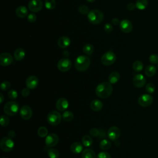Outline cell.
Listing matches in <instances>:
<instances>
[{
	"label": "cell",
	"mask_w": 158,
	"mask_h": 158,
	"mask_svg": "<svg viewBox=\"0 0 158 158\" xmlns=\"http://www.w3.org/2000/svg\"><path fill=\"white\" fill-rule=\"evenodd\" d=\"M113 91V87L109 81H104L99 83L96 88V95L101 98L105 99L109 97Z\"/></svg>",
	"instance_id": "6da1fadb"
},
{
	"label": "cell",
	"mask_w": 158,
	"mask_h": 158,
	"mask_svg": "<svg viewBox=\"0 0 158 158\" xmlns=\"http://www.w3.org/2000/svg\"><path fill=\"white\" fill-rule=\"evenodd\" d=\"M90 65V59L86 56H79L75 61V67L80 72L86 70Z\"/></svg>",
	"instance_id": "7a4b0ae2"
},
{
	"label": "cell",
	"mask_w": 158,
	"mask_h": 158,
	"mask_svg": "<svg viewBox=\"0 0 158 158\" xmlns=\"http://www.w3.org/2000/svg\"><path fill=\"white\" fill-rule=\"evenodd\" d=\"M104 19L103 13L98 9H93L88 14V21L94 25H97L102 22Z\"/></svg>",
	"instance_id": "3957f363"
},
{
	"label": "cell",
	"mask_w": 158,
	"mask_h": 158,
	"mask_svg": "<svg viewBox=\"0 0 158 158\" xmlns=\"http://www.w3.org/2000/svg\"><path fill=\"white\" fill-rule=\"evenodd\" d=\"M3 110L6 115L14 116L19 111V106L15 101H9L4 105Z\"/></svg>",
	"instance_id": "277c9868"
},
{
	"label": "cell",
	"mask_w": 158,
	"mask_h": 158,
	"mask_svg": "<svg viewBox=\"0 0 158 158\" xmlns=\"http://www.w3.org/2000/svg\"><path fill=\"white\" fill-rule=\"evenodd\" d=\"M0 147L2 151L6 152H10L14 147V142L10 137H3L0 141Z\"/></svg>",
	"instance_id": "5b68a950"
},
{
	"label": "cell",
	"mask_w": 158,
	"mask_h": 158,
	"mask_svg": "<svg viewBox=\"0 0 158 158\" xmlns=\"http://www.w3.org/2000/svg\"><path fill=\"white\" fill-rule=\"evenodd\" d=\"M62 115L58 111L52 110L50 112L47 116V121L51 125H57L62 120Z\"/></svg>",
	"instance_id": "8992f818"
},
{
	"label": "cell",
	"mask_w": 158,
	"mask_h": 158,
	"mask_svg": "<svg viewBox=\"0 0 158 158\" xmlns=\"http://www.w3.org/2000/svg\"><path fill=\"white\" fill-rule=\"evenodd\" d=\"M116 60V56L112 51H109L105 52L101 57V62L103 65L108 66L113 64Z\"/></svg>",
	"instance_id": "52a82bcc"
},
{
	"label": "cell",
	"mask_w": 158,
	"mask_h": 158,
	"mask_svg": "<svg viewBox=\"0 0 158 158\" xmlns=\"http://www.w3.org/2000/svg\"><path fill=\"white\" fill-rule=\"evenodd\" d=\"M138 102L142 107H148L153 102V98L149 94H143L138 98Z\"/></svg>",
	"instance_id": "ba28073f"
},
{
	"label": "cell",
	"mask_w": 158,
	"mask_h": 158,
	"mask_svg": "<svg viewBox=\"0 0 158 158\" xmlns=\"http://www.w3.org/2000/svg\"><path fill=\"white\" fill-rule=\"evenodd\" d=\"M72 67V62L68 58H62L57 63V69L61 72H67Z\"/></svg>",
	"instance_id": "9c48e42d"
},
{
	"label": "cell",
	"mask_w": 158,
	"mask_h": 158,
	"mask_svg": "<svg viewBox=\"0 0 158 158\" xmlns=\"http://www.w3.org/2000/svg\"><path fill=\"white\" fill-rule=\"evenodd\" d=\"M43 7V2L41 0H30L28 4L29 10L33 12L40 11Z\"/></svg>",
	"instance_id": "30bf717a"
},
{
	"label": "cell",
	"mask_w": 158,
	"mask_h": 158,
	"mask_svg": "<svg viewBox=\"0 0 158 158\" xmlns=\"http://www.w3.org/2000/svg\"><path fill=\"white\" fill-rule=\"evenodd\" d=\"M59 137L55 133H50L47 135L45 139V144L47 147L52 148L56 146L59 143Z\"/></svg>",
	"instance_id": "8fae6325"
},
{
	"label": "cell",
	"mask_w": 158,
	"mask_h": 158,
	"mask_svg": "<svg viewBox=\"0 0 158 158\" xmlns=\"http://www.w3.org/2000/svg\"><path fill=\"white\" fill-rule=\"evenodd\" d=\"M107 136L111 141H116L120 135V129L115 126H112L107 130Z\"/></svg>",
	"instance_id": "7c38bea8"
},
{
	"label": "cell",
	"mask_w": 158,
	"mask_h": 158,
	"mask_svg": "<svg viewBox=\"0 0 158 158\" xmlns=\"http://www.w3.org/2000/svg\"><path fill=\"white\" fill-rule=\"evenodd\" d=\"M13 62V57L8 52H2L0 55V64L2 66L6 67L10 65Z\"/></svg>",
	"instance_id": "4fadbf2b"
},
{
	"label": "cell",
	"mask_w": 158,
	"mask_h": 158,
	"mask_svg": "<svg viewBox=\"0 0 158 158\" xmlns=\"http://www.w3.org/2000/svg\"><path fill=\"white\" fill-rule=\"evenodd\" d=\"M119 25L121 31L125 33H128L133 30V25L131 22L128 19L122 20L120 22Z\"/></svg>",
	"instance_id": "5bb4252c"
},
{
	"label": "cell",
	"mask_w": 158,
	"mask_h": 158,
	"mask_svg": "<svg viewBox=\"0 0 158 158\" xmlns=\"http://www.w3.org/2000/svg\"><path fill=\"white\" fill-rule=\"evenodd\" d=\"M146 78L145 77L140 73L136 75L133 79V83L134 86L136 88H142L146 84Z\"/></svg>",
	"instance_id": "9a60e30c"
},
{
	"label": "cell",
	"mask_w": 158,
	"mask_h": 158,
	"mask_svg": "<svg viewBox=\"0 0 158 158\" xmlns=\"http://www.w3.org/2000/svg\"><path fill=\"white\" fill-rule=\"evenodd\" d=\"M20 115L24 120H28L32 116V110L28 106H23L20 109Z\"/></svg>",
	"instance_id": "2e32d148"
},
{
	"label": "cell",
	"mask_w": 158,
	"mask_h": 158,
	"mask_svg": "<svg viewBox=\"0 0 158 158\" xmlns=\"http://www.w3.org/2000/svg\"><path fill=\"white\" fill-rule=\"evenodd\" d=\"M25 83L27 88H28L29 89H33L36 88L38 86L39 84V80L36 76L31 75L27 78Z\"/></svg>",
	"instance_id": "e0dca14e"
},
{
	"label": "cell",
	"mask_w": 158,
	"mask_h": 158,
	"mask_svg": "<svg viewBox=\"0 0 158 158\" xmlns=\"http://www.w3.org/2000/svg\"><path fill=\"white\" fill-rule=\"evenodd\" d=\"M56 107L59 111H65L69 107V102L64 98H59L56 102Z\"/></svg>",
	"instance_id": "ac0fdd59"
},
{
	"label": "cell",
	"mask_w": 158,
	"mask_h": 158,
	"mask_svg": "<svg viewBox=\"0 0 158 158\" xmlns=\"http://www.w3.org/2000/svg\"><path fill=\"white\" fill-rule=\"evenodd\" d=\"M70 44V40L67 36H61L57 41V45L60 48L64 49L68 47Z\"/></svg>",
	"instance_id": "d6986e66"
},
{
	"label": "cell",
	"mask_w": 158,
	"mask_h": 158,
	"mask_svg": "<svg viewBox=\"0 0 158 158\" xmlns=\"http://www.w3.org/2000/svg\"><path fill=\"white\" fill-rule=\"evenodd\" d=\"M15 14L20 18H25L27 15H28V11L25 6H20L17 8Z\"/></svg>",
	"instance_id": "ffe728a7"
},
{
	"label": "cell",
	"mask_w": 158,
	"mask_h": 158,
	"mask_svg": "<svg viewBox=\"0 0 158 158\" xmlns=\"http://www.w3.org/2000/svg\"><path fill=\"white\" fill-rule=\"evenodd\" d=\"M103 107V103L98 99L93 100L90 103V107L91 109L96 112L99 111Z\"/></svg>",
	"instance_id": "44dd1931"
},
{
	"label": "cell",
	"mask_w": 158,
	"mask_h": 158,
	"mask_svg": "<svg viewBox=\"0 0 158 158\" xmlns=\"http://www.w3.org/2000/svg\"><path fill=\"white\" fill-rule=\"evenodd\" d=\"M83 148V145L79 142H74L70 146V150L73 153L79 154L82 152Z\"/></svg>",
	"instance_id": "7402d4cb"
},
{
	"label": "cell",
	"mask_w": 158,
	"mask_h": 158,
	"mask_svg": "<svg viewBox=\"0 0 158 158\" xmlns=\"http://www.w3.org/2000/svg\"><path fill=\"white\" fill-rule=\"evenodd\" d=\"M120 80V74L117 72H112L108 77V81L111 84H115Z\"/></svg>",
	"instance_id": "603a6c76"
},
{
	"label": "cell",
	"mask_w": 158,
	"mask_h": 158,
	"mask_svg": "<svg viewBox=\"0 0 158 158\" xmlns=\"http://www.w3.org/2000/svg\"><path fill=\"white\" fill-rule=\"evenodd\" d=\"M81 158H97L95 152L91 149L87 148L81 152Z\"/></svg>",
	"instance_id": "cb8c5ba5"
},
{
	"label": "cell",
	"mask_w": 158,
	"mask_h": 158,
	"mask_svg": "<svg viewBox=\"0 0 158 158\" xmlns=\"http://www.w3.org/2000/svg\"><path fill=\"white\" fill-rule=\"evenodd\" d=\"M25 56V52L22 48H17L14 52V57L16 60H21Z\"/></svg>",
	"instance_id": "d4e9b609"
},
{
	"label": "cell",
	"mask_w": 158,
	"mask_h": 158,
	"mask_svg": "<svg viewBox=\"0 0 158 158\" xmlns=\"http://www.w3.org/2000/svg\"><path fill=\"white\" fill-rule=\"evenodd\" d=\"M144 73L149 77H153L156 73V68L154 65H149L146 67Z\"/></svg>",
	"instance_id": "484cf974"
},
{
	"label": "cell",
	"mask_w": 158,
	"mask_h": 158,
	"mask_svg": "<svg viewBox=\"0 0 158 158\" xmlns=\"http://www.w3.org/2000/svg\"><path fill=\"white\" fill-rule=\"evenodd\" d=\"M136 7L139 10L145 9L148 5V0H136Z\"/></svg>",
	"instance_id": "4316f807"
},
{
	"label": "cell",
	"mask_w": 158,
	"mask_h": 158,
	"mask_svg": "<svg viewBox=\"0 0 158 158\" xmlns=\"http://www.w3.org/2000/svg\"><path fill=\"white\" fill-rule=\"evenodd\" d=\"M62 117L65 122H70L73 119L74 115L70 110H65L62 115Z\"/></svg>",
	"instance_id": "83f0119b"
},
{
	"label": "cell",
	"mask_w": 158,
	"mask_h": 158,
	"mask_svg": "<svg viewBox=\"0 0 158 158\" xmlns=\"http://www.w3.org/2000/svg\"><path fill=\"white\" fill-rule=\"evenodd\" d=\"M112 146V144L110 143V141L107 140V139H102V141H101L100 143H99V147L102 150L104 151H106L108 150Z\"/></svg>",
	"instance_id": "f1b7e54d"
},
{
	"label": "cell",
	"mask_w": 158,
	"mask_h": 158,
	"mask_svg": "<svg viewBox=\"0 0 158 158\" xmlns=\"http://www.w3.org/2000/svg\"><path fill=\"white\" fill-rule=\"evenodd\" d=\"M83 51L85 54L90 56L94 51V46L91 44H86L83 47Z\"/></svg>",
	"instance_id": "f546056e"
},
{
	"label": "cell",
	"mask_w": 158,
	"mask_h": 158,
	"mask_svg": "<svg viewBox=\"0 0 158 158\" xmlns=\"http://www.w3.org/2000/svg\"><path fill=\"white\" fill-rule=\"evenodd\" d=\"M143 67H144L143 64L140 60H136V61H135L133 62V65H132L133 69L136 72H141L143 69Z\"/></svg>",
	"instance_id": "4dcf8cb0"
},
{
	"label": "cell",
	"mask_w": 158,
	"mask_h": 158,
	"mask_svg": "<svg viewBox=\"0 0 158 158\" xmlns=\"http://www.w3.org/2000/svg\"><path fill=\"white\" fill-rule=\"evenodd\" d=\"M81 141L83 146L85 147H90L93 144V139L89 135L83 136L81 139Z\"/></svg>",
	"instance_id": "1f68e13d"
},
{
	"label": "cell",
	"mask_w": 158,
	"mask_h": 158,
	"mask_svg": "<svg viewBox=\"0 0 158 158\" xmlns=\"http://www.w3.org/2000/svg\"><path fill=\"white\" fill-rule=\"evenodd\" d=\"M48 154L49 158H58L59 156V151L54 148L49 149L48 151Z\"/></svg>",
	"instance_id": "d6a6232c"
},
{
	"label": "cell",
	"mask_w": 158,
	"mask_h": 158,
	"mask_svg": "<svg viewBox=\"0 0 158 158\" xmlns=\"http://www.w3.org/2000/svg\"><path fill=\"white\" fill-rule=\"evenodd\" d=\"M48 133V129L44 127H41L38 130V135L41 138L46 137Z\"/></svg>",
	"instance_id": "836d02e7"
},
{
	"label": "cell",
	"mask_w": 158,
	"mask_h": 158,
	"mask_svg": "<svg viewBox=\"0 0 158 158\" xmlns=\"http://www.w3.org/2000/svg\"><path fill=\"white\" fill-rule=\"evenodd\" d=\"M45 7L49 10H52L55 8L56 3L55 0H45Z\"/></svg>",
	"instance_id": "e575fe53"
},
{
	"label": "cell",
	"mask_w": 158,
	"mask_h": 158,
	"mask_svg": "<svg viewBox=\"0 0 158 158\" xmlns=\"http://www.w3.org/2000/svg\"><path fill=\"white\" fill-rule=\"evenodd\" d=\"M145 89L146 91L149 93V94H152L153 93L155 90H156V86L154 83H148L146 86H145Z\"/></svg>",
	"instance_id": "d590c367"
},
{
	"label": "cell",
	"mask_w": 158,
	"mask_h": 158,
	"mask_svg": "<svg viewBox=\"0 0 158 158\" xmlns=\"http://www.w3.org/2000/svg\"><path fill=\"white\" fill-rule=\"evenodd\" d=\"M78 12L83 15L88 14L89 12V7L85 5H80L78 8Z\"/></svg>",
	"instance_id": "8d00e7d4"
},
{
	"label": "cell",
	"mask_w": 158,
	"mask_h": 158,
	"mask_svg": "<svg viewBox=\"0 0 158 158\" xmlns=\"http://www.w3.org/2000/svg\"><path fill=\"white\" fill-rule=\"evenodd\" d=\"M0 123L2 127H7L9 123V118L7 116L4 115H2L1 117V120H0Z\"/></svg>",
	"instance_id": "74e56055"
},
{
	"label": "cell",
	"mask_w": 158,
	"mask_h": 158,
	"mask_svg": "<svg viewBox=\"0 0 158 158\" xmlns=\"http://www.w3.org/2000/svg\"><path fill=\"white\" fill-rule=\"evenodd\" d=\"M149 62L152 64H158V55L156 54H152L149 57Z\"/></svg>",
	"instance_id": "f35d334b"
},
{
	"label": "cell",
	"mask_w": 158,
	"mask_h": 158,
	"mask_svg": "<svg viewBox=\"0 0 158 158\" xmlns=\"http://www.w3.org/2000/svg\"><path fill=\"white\" fill-rule=\"evenodd\" d=\"M7 95L9 96V98L11 99H15L17 96H18V93L17 92L16 90L15 89H10V91H9Z\"/></svg>",
	"instance_id": "ab89813d"
},
{
	"label": "cell",
	"mask_w": 158,
	"mask_h": 158,
	"mask_svg": "<svg viewBox=\"0 0 158 158\" xmlns=\"http://www.w3.org/2000/svg\"><path fill=\"white\" fill-rule=\"evenodd\" d=\"M10 87V83L8 81H3L1 84V89L2 91H6Z\"/></svg>",
	"instance_id": "60d3db41"
},
{
	"label": "cell",
	"mask_w": 158,
	"mask_h": 158,
	"mask_svg": "<svg viewBox=\"0 0 158 158\" xmlns=\"http://www.w3.org/2000/svg\"><path fill=\"white\" fill-rule=\"evenodd\" d=\"M90 135L93 137H97L99 135V130L96 128H93L89 131Z\"/></svg>",
	"instance_id": "b9f144b4"
},
{
	"label": "cell",
	"mask_w": 158,
	"mask_h": 158,
	"mask_svg": "<svg viewBox=\"0 0 158 158\" xmlns=\"http://www.w3.org/2000/svg\"><path fill=\"white\" fill-rule=\"evenodd\" d=\"M97 158H111L110 155L107 152H99L98 156H97Z\"/></svg>",
	"instance_id": "7bdbcfd3"
},
{
	"label": "cell",
	"mask_w": 158,
	"mask_h": 158,
	"mask_svg": "<svg viewBox=\"0 0 158 158\" xmlns=\"http://www.w3.org/2000/svg\"><path fill=\"white\" fill-rule=\"evenodd\" d=\"M27 19L28 20V22H31V23H33V22H35L36 20V16L35 14H33V13H31L30 14L28 15V17H27Z\"/></svg>",
	"instance_id": "ee69618b"
},
{
	"label": "cell",
	"mask_w": 158,
	"mask_h": 158,
	"mask_svg": "<svg viewBox=\"0 0 158 158\" xmlns=\"http://www.w3.org/2000/svg\"><path fill=\"white\" fill-rule=\"evenodd\" d=\"M104 29L106 32H111L113 30V26L112 24L110 23H106L104 27Z\"/></svg>",
	"instance_id": "f6af8a7d"
},
{
	"label": "cell",
	"mask_w": 158,
	"mask_h": 158,
	"mask_svg": "<svg viewBox=\"0 0 158 158\" xmlns=\"http://www.w3.org/2000/svg\"><path fill=\"white\" fill-rule=\"evenodd\" d=\"M22 95L23 96V97H27L30 92V89L28 88H23L22 90Z\"/></svg>",
	"instance_id": "bcb514c9"
},
{
	"label": "cell",
	"mask_w": 158,
	"mask_h": 158,
	"mask_svg": "<svg viewBox=\"0 0 158 158\" xmlns=\"http://www.w3.org/2000/svg\"><path fill=\"white\" fill-rule=\"evenodd\" d=\"M127 9H128L129 10H133L136 8V4H134V3L130 2V3H128V4H127Z\"/></svg>",
	"instance_id": "7dc6e473"
},
{
	"label": "cell",
	"mask_w": 158,
	"mask_h": 158,
	"mask_svg": "<svg viewBox=\"0 0 158 158\" xmlns=\"http://www.w3.org/2000/svg\"><path fill=\"white\" fill-rule=\"evenodd\" d=\"M120 21L118 20V19L117 18H114L112 19V24L114 25H118V24H120Z\"/></svg>",
	"instance_id": "c3c4849f"
},
{
	"label": "cell",
	"mask_w": 158,
	"mask_h": 158,
	"mask_svg": "<svg viewBox=\"0 0 158 158\" xmlns=\"http://www.w3.org/2000/svg\"><path fill=\"white\" fill-rule=\"evenodd\" d=\"M8 136H9V137H10V138H14V137L15 136V133L14 131H13V130H10V131L8 132Z\"/></svg>",
	"instance_id": "681fc988"
},
{
	"label": "cell",
	"mask_w": 158,
	"mask_h": 158,
	"mask_svg": "<svg viewBox=\"0 0 158 158\" xmlns=\"http://www.w3.org/2000/svg\"><path fill=\"white\" fill-rule=\"evenodd\" d=\"M0 99H1V100H0V103L2 104V103L3 102L4 99V96H3V94H2V93L0 94Z\"/></svg>",
	"instance_id": "f907efd6"
},
{
	"label": "cell",
	"mask_w": 158,
	"mask_h": 158,
	"mask_svg": "<svg viewBox=\"0 0 158 158\" xmlns=\"http://www.w3.org/2000/svg\"><path fill=\"white\" fill-rule=\"evenodd\" d=\"M69 54V52L67 51H65L63 52V55L64 56H68Z\"/></svg>",
	"instance_id": "816d5d0a"
},
{
	"label": "cell",
	"mask_w": 158,
	"mask_h": 158,
	"mask_svg": "<svg viewBox=\"0 0 158 158\" xmlns=\"http://www.w3.org/2000/svg\"><path fill=\"white\" fill-rule=\"evenodd\" d=\"M88 2H93L95 1V0H86Z\"/></svg>",
	"instance_id": "f5cc1de1"
},
{
	"label": "cell",
	"mask_w": 158,
	"mask_h": 158,
	"mask_svg": "<svg viewBox=\"0 0 158 158\" xmlns=\"http://www.w3.org/2000/svg\"><path fill=\"white\" fill-rule=\"evenodd\" d=\"M2 158H7V157H2Z\"/></svg>",
	"instance_id": "db71d44e"
},
{
	"label": "cell",
	"mask_w": 158,
	"mask_h": 158,
	"mask_svg": "<svg viewBox=\"0 0 158 158\" xmlns=\"http://www.w3.org/2000/svg\"><path fill=\"white\" fill-rule=\"evenodd\" d=\"M157 67H158V65H157Z\"/></svg>",
	"instance_id": "11a10c76"
}]
</instances>
